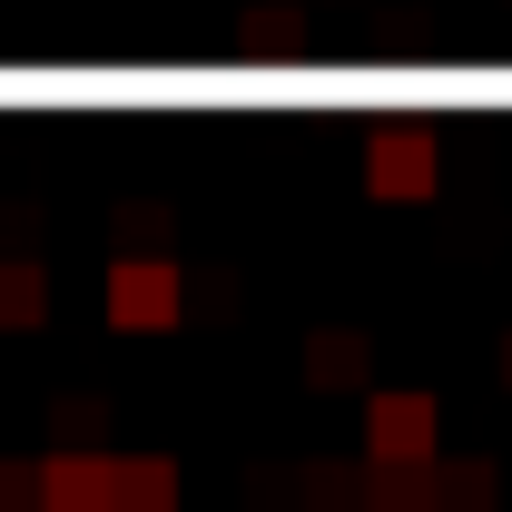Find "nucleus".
I'll return each mask as SVG.
<instances>
[{"label":"nucleus","instance_id":"nucleus-1","mask_svg":"<svg viewBox=\"0 0 512 512\" xmlns=\"http://www.w3.org/2000/svg\"><path fill=\"white\" fill-rule=\"evenodd\" d=\"M188 316V276L168 256H119L109 266V325L119 335H158V325Z\"/></svg>","mask_w":512,"mask_h":512},{"label":"nucleus","instance_id":"nucleus-2","mask_svg":"<svg viewBox=\"0 0 512 512\" xmlns=\"http://www.w3.org/2000/svg\"><path fill=\"white\" fill-rule=\"evenodd\" d=\"M444 158H434V128L424 119H375L365 128V188L375 197H434Z\"/></svg>","mask_w":512,"mask_h":512},{"label":"nucleus","instance_id":"nucleus-3","mask_svg":"<svg viewBox=\"0 0 512 512\" xmlns=\"http://www.w3.org/2000/svg\"><path fill=\"white\" fill-rule=\"evenodd\" d=\"M434 434H444V414H434V394H375L365 404V453L375 463H434Z\"/></svg>","mask_w":512,"mask_h":512},{"label":"nucleus","instance_id":"nucleus-4","mask_svg":"<svg viewBox=\"0 0 512 512\" xmlns=\"http://www.w3.org/2000/svg\"><path fill=\"white\" fill-rule=\"evenodd\" d=\"M40 503L50 512H119V463L109 453H50Z\"/></svg>","mask_w":512,"mask_h":512},{"label":"nucleus","instance_id":"nucleus-5","mask_svg":"<svg viewBox=\"0 0 512 512\" xmlns=\"http://www.w3.org/2000/svg\"><path fill=\"white\" fill-rule=\"evenodd\" d=\"M40 316H50V276L30 256H0V335H30Z\"/></svg>","mask_w":512,"mask_h":512},{"label":"nucleus","instance_id":"nucleus-6","mask_svg":"<svg viewBox=\"0 0 512 512\" xmlns=\"http://www.w3.org/2000/svg\"><path fill=\"white\" fill-rule=\"evenodd\" d=\"M119 512H178V463L128 453V463H119Z\"/></svg>","mask_w":512,"mask_h":512},{"label":"nucleus","instance_id":"nucleus-7","mask_svg":"<svg viewBox=\"0 0 512 512\" xmlns=\"http://www.w3.org/2000/svg\"><path fill=\"white\" fill-rule=\"evenodd\" d=\"M296 30H306V20H296L286 0H256V10H247V40H256V50H286Z\"/></svg>","mask_w":512,"mask_h":512},{"label":"nucleus","instance_id":"nucleus-8","mask_svg":"<svg viewBox=\"0 0 512 512\" xmlns=\"http://www.w3.org/2000/svg\"><path fill=\"white\" fill-rule=\"evenodd\" d=\"M306 365H316V375H355V365H365V345H355V335H316V355H306Z\"/></svg>","mask_w":512,"mask_h":512},{"label":"nucleus","instance_id":"nucleus-9","mask_svg":"<svg viewBox=\"0 0 512 512\" xmlns=\"http://www.w3.org/2000/svg\"><path fill=\"white\" fill-rule=\"evenodd\" d=\"M444 493H453L463 512H483V503H493V473H483V463H453V483H444Z\"/></svg>","mask_w":512,"mask_h":512},{"label":"nucleus","instance_id":"nucleus-10","mask_svg":"<svg viewBox=\"0 0 512 512\" xmlns=\"http://www.w3.org/2000/svg\"><path fill=\"white\" fill-rule=\"evenodd\" d=\"M503 384H512V335H503Z\"/></svg>","mask_w":512,"mask_h":512}]
</instances>
